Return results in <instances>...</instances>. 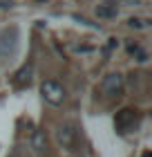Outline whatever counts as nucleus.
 <instances>
[{"label":"nucleus","mask_w":152,"mask_h":157,"mask_svg":"<svg viewBox=\"0 0 152 157\" xmlns=\"http://www.w3.org/2000/svg\"><path fill=\"white\" fill-rule=\"evenodd\" d=\"M18 27H9L0 34V59H11L18 52Z\"/></svg>","instance_id":"1"},{"label":"nucleus","mask_w":152,"mask_h":157,"mask_svg":"<svg viewBox=\"0 0 152 157\" xmlns=\"http://www.w3.org/2000/svg\"><path fill=\"white\" fill-rule=\"evenodd\" d=\"M40 94H43V99H45L47 103L61 105L63 99H65V90H63V85H61L58 81H43V85H40Z\"/></svg>","instance_id":"2"},{"label":"nucleus","mask_w":152,"mask_h":157,"mask_svg":"<svg viewBox=\"0 0 152 157\" xmlns=\"http://www.w3.org/2000/svg\"><path fill=\"white\" fill-rule=\"evenodd\" d=\"M101 90H103V94L107 97H119L123 92V76L121 74H107L103 78V83H101Z\"/></svg>","instance_id":"3"},{"label":"nucleus","mask_w":152,"mask_h":157,"mask_svg":"<svg viewBox=\"0 0 152 157\" xmlns=\"http://www.w3.org/2000/svg\"><path fill=\"white\" fill-rule=\"evenodd\" d=\"M136 119H139V117H136V112L130 110V108H125V110H121L119 115L114 117V126H117L121 132H128L130 128L136 124Z\"/></svg>","instance_id":"4"},{"label":"nucleus","mask_w":152,"mask_h":157,"mask_svg":"<svg viewBox=\"0 0 152 157\" xmlns=\"http://www.w3.org/2000/svg\"><path fill=\"white\" fill-rule=\"evenodd\" d=\"M56 141H58L63 148H69L72 151V146H74V141H76V130L72 126H61L58 130H56Z\"/></svg>","instance_id":"5"},{"label":"nucleus","mask_w":152,"mask_h":157,"mask_svg":"<svg viewBox=\"0 0 152 157\" xmlns=\"http://www.w3.org/2000/svg\"><path fill=\"white\" fill-rule=\"evenodd\" d=\"M32 72H34L32 63H27V65H23V67H20L16 74H13V83H16L18 88H23V85H27V83L32 81Z\"/></svg>","instance_id":"6"},{"label":"nucleus","mask_w":152,"mask_h":157,"mask_svg":"<svg viewBox=\"0 0 152 157\" xmlns=\"http://www.w3.org/2000/svg\"><path fill=\"white\" fill-rule=\"evenodd\" d=\"M117 13H119V9H117L114 2H103V5L96 7V16L98 18H117Z\"/></svg>","instance_id":"7"},{"label":"nucleus","mask_w":152,"mask_h":157,"mask_svg":"<svg viewBox=\"0 0 152 157\" xmlns=\"http://www.w3.org/2000/svg\"><path fill=\"white\" fill-rule=\"evenodd\" d=\"M32 146H34L36 153H45V151H47V137H45V130H36V132H34Z\"/></svg>","instance_id":"8"},{"label":"nucleus","mask_w":152,"mask_h":157,"mask_svg":"<svg viewBox=\"0 0 152 157\" xmlns=\"http://www.w3.org/2000/svg\"><path fill=\"white\" fill-rule=\"evenodd\" d=\"M128 52L132 54L139 63H146V61H148V52H146V49H141L139 45H132V43H130V45H128Z\"/></svg>","instance_id":"9"},{"label":"nucleus","mask_w":152,"mask_h":157,"mask_svg":"<svg viewBox=\"0 0 152 157\" xmlns=\"http://www.w3.org/2000/svg\"><path fill=\"white\" fill-rule=\"evenodd\" d=\"M128 25H130V27H136V29H141V27L148 25V20H143V18H130Z\"/></svg>","instance_id":"10"},{"label":"nucleus","mask_w":152,"mask_h":157,"mask_svg":"<svg viewBox=\"0 0 152 157\" xmlns=\"http://www.w3.org/2000/svg\"><path fill=\"white\" fill-rule=\"evenodd\" d=\"M11 5H13L11 0H0V9H9Z\"/></svg>","instance_id":"11"},{"label":"nucleus","mask_w":152,"mask_h":157,"mask_svg":"<svg viewBox=\"0 0 152 157\" xmlns=\"http://www.w3.org/2000/svg\"><path fill=\"white\" fill-rule=\"evenodd\" d=\"M141 157H152V155H150V151H146V153H143Z\"/></svg>","instance_id":"12"}]
</instances>
